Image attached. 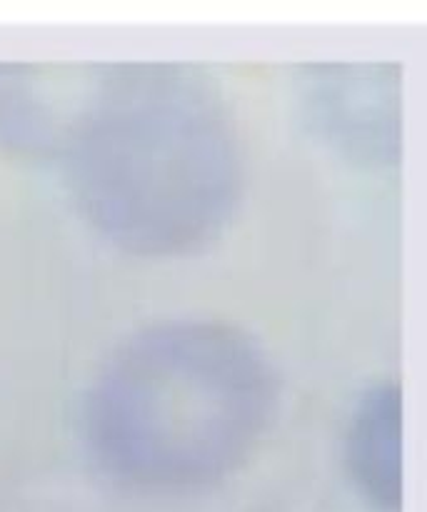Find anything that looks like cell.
I'll use <instances>...</instances> for the list:
<instances>
[{"mask_svg":"<svg viewBox=\"0 0 427 512\" xmlns=\"http://www.w3.org/2000/svg\"><path fill=\"white\" fill-rule=\"evenodd\" d=\"M50 160L85 223L143 258L203 248L243 188L228 100L183 63L80 65Z\"/></svg>","mask_w":427,"mask_h":512,"instance_id":"6da1fadb","label":"cell"},{"mask_svg":"<svg viewBox=\"0 0 427 512\" xmlns=\"http://www.w3.org/2000/svg\"><path fill=\"white\" fill-rule=\"evenodd\" d=\"M275 408V368L250 335L218 320H168L108 355L88 385L80 428L105 478L180 493L243 465Z\"/></svg>","mask_w":427,"mask_h":512,"instance_id":"7a4b0ae2","label":"cell"},{"mask_svg":"<svg viewBox=\"0 0 427 512\" xmlns=\"http://www.w3.org/2000/svg\"><path fill=\"white\" fill-rule=\"evenodd\" d=\"M300 103L313 133L355 163L390 165L403 150V73L393 65H315Z\"/></svg>","mask_w":427,"mask_h":512,"instance_id":"3957f363","label":"cell"},{"mask_svg":"<svg viewBox=\"0 0 427 512\" xmlns=\"http://www.w3.org/2000/svg\"><path fill=\"white\" fill-rule=\"evenodd\" d=\"M345 465L360 493L395 510L403 495V395L395 383L365 390L345 433Z\"/></svg>","mask_w":427,"mask_h":512,"instance_id":"277c9868","label":"cell"}]
</instances>
